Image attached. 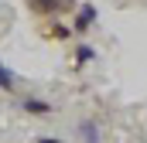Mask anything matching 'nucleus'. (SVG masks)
Here are the masks:
<instances>
[{"mask_svg":"<svg viewBox=\"0 0 147 143\" xmlns=\"http://www.w3.org/2000/svg\"><path fill=\"white\" fill-rule=\"evenodd\" d=\"M96 17H99V10H96V3H82L79 10H75V17H72V31L75 34H89L92 27H96Z\"/></svg>","mask_w":147,"mask_h":143,"instance_id":"1","label":"nucleus"},{"mask_svg":"<svg viewBox=\"0 0 147 143\" xmlns=\"http://www.w3.org/2000/svg\"><path fill=\"white\" fill-rule=\"evenodd\" d=\"M17 106H21V112H28V116H51L55 112V106L48 99H41V96H21Z\"/></svg>","mask_w":147,"mask_h":143,"instance_id":"2","label":"nucleus"},{"mask_svg":"<svg viewBox=\"0 0 147 143\" xmlns=\"http://www.w3.org/2000/svg\"><path fill=\"white\" fill-rule=\"evenodd\" d=\"M75 136H79V143H103V130H99L96 119H79L75 123Z\"/></svg>","mask_w":147,"mask_h":143,"instance_id":"3","label":"nucleus"},{"mask_svg":"<svg viewBox=\"0 0 147 143\" xmlns=\"http://www.w3.org/2000/svg\"><path fill=\"white\" fill-rule=\"evenodd\" d=\"M69 0H28V10H34L38 17H55Z\"/></svg>","mask_w":147,"mask_h":143,"instance_id":"4","label":"nucleus"},{"mask_svg":"<svg viewBox=\"0 0 147 143\" xmlns=\"http://www.w3.org/2000/svg\"><path fill=\"white\" fill-rule=\"evenodd\" d=\"M17 82H21V78H17V72L7 68V65L0 61V92H17Z\"/></svg>","mask_w":147,"mask_h":143,"instance_id":"5","label":"nucleus"},{"mask_svg":"<svg viewBox=\"0 0 147 143\" xmlns=\"http://www.w3.org/2000/svg\"><path fill=\"white\" fill-rule=\"evenodd\" d=\"M72 58H75V65H89V61H96V48L82 41V44L72 48Z\"/></svg>","mask_w":147,"mask_h":143,"instance_id":"6","label":"nucleus"},{"mask_svg":"<svg viewBox=\"0 0 147 143\" xmlns=\"http://www.w3.org/2000/svg\"><path fill=\"white\" fill-rule=\"evenodd\" d=\"M69 34H72V27H69V24H58V17H55V24L48 27V37H58V41H69Z\"/></svg>","mask_w":147,"mask_h":143,"instance_id":"7","label":"nucleus"},{"mask_svg":"<svg viewBox=\"0 0 147 143\" xmlns=\"http://www.w3.org/2000/svg\"><path fill=\"white\" fill-rule=\"evenodd\" d=\"M34 143H65V140H62V136H38Z\"/></svg>","mask_w":147,"mask_h":143,"instance_id":"8","label":"nucleus"}]
</instances>
